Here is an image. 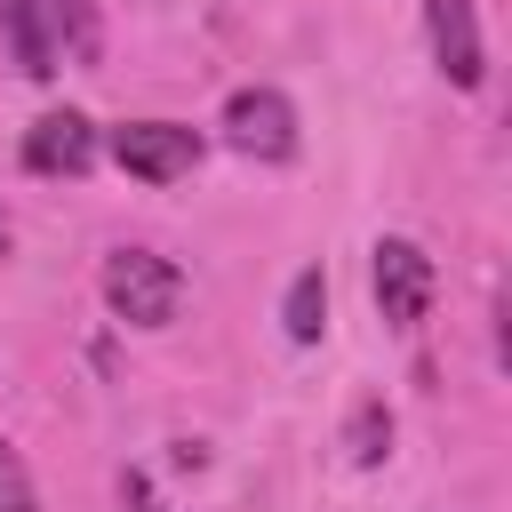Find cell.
<instances>
[{
  "instance_id": "cell-1",
  "label": "cell",
  "mask_w": 512,
  "mask_h": 512,
  "mask_svg": "<svg viewBox=\"0 0 512 512\" xmlns=\"http://www.w3.org/2000/svg\"><path fill=\"white\" fill-rule=\"evenodd\" d=\"M104 304L128 320V328H168L184 312V272L152 248H112L104 256Z\"/></svg>"
},
{
  "instance_id": "cell-2",
  "label": "cell",
  "mask_w": 512,
  "mask_h": 512,
  "mask_svg": "<svg viewBox=\"0 0 512 512\" xmlns=\"http://www.w3.org/2000/svg\"><path fill=\"white\" fill-rule=\"evenodd\" d=\"M112 160L136 184H176L200 168V136L184 120H128V128H112Z\"/></svg>"
},
{
  "instance_id": "cell-3",
  "label": "cell",
  "mask_w": 512,
  "mask_h": 512,
  "mask_svg": "<svg viewBox=\"0 0 512 512\" xmlns=\"http://www.w3.org/2000/svg\"><path fill=\"white\" fill-rule=\"evenodd\" d=\"M432 296H440V272H432V256L416 248V240H376V312L392 320V328H416L424 312H432Z\"/></svg>"
},
{
  "instance_id": "cell-4",
  "label": "cell",
  "mask_w": 512,
  "mask_h": 512,
  "mask_svg": "<svg viewBox=\"0 0 512 512\" xmlns=\"http://www.w3.org/2000/svg\"><path fill=\"white\" fill-rule=\"evenodd\" d=\"M224 144L248 160H288L296 152V104L280 88H232L224 104Z\"/></svg>"
},
{
  "instance_id": "cell-5",
  "label": "cell",
  "mask_w": 512,
  "mask_h": 512,
  "mask_svg": "<svg viewBox=\"0 0 512 512\" xmlns=\"http://www.w3.org/2000/svg\"><path fill=\"white\" fill-rule=\"evenodd\" d=\"M424 24H432V56H440L448 88H480L488 80V48H480L472 0H424Z\"/></svg>"
},
{
  "instance_id": "cell-6",
  "label": "cell",
  "mask_w": 512,
  "mask_h": 512,
  "mask_svg": "<svg viewBox=\"0 0 512 512\" xmlns=\"http://www.w3.org/2000/svg\"><path fill=\"white\" fill-rule=\"evenodd\" d=\"M24 168L32 176H88L96 168V128L80 112H40L24 128Z\"/></svg>"
},
{
  "instance_id": "cell-7",
  "label": "cell",
  "mask_w": 512,
  "mask_h": 512,
  "mask_svg": "<svg viewBox=\"0 0 512 512\" xmlns=\"http://www.w3.org/2000/svg\"><path fill=\"white\" fill-rule=\"evenodd\" d=\"M0 32H8V48H16V64H24L32 80L56 72V48H48V32H40V0H0Z\"/></svg>"
},
{
  "instance_id": "cell-8",
  "label": "cell",
  "mask_w": 512,
  "mask_h": 512,
  "mask_svg": "<svg viewBox=\"0 0 512 512\" xmlns=\"http://www.w3.org/2000/svg\"><path fill=\"white\" fill-rule=\"evenodd\" d=\"M280 320H288L296 344H320V328H328V272H320V264H304V272L288 280V312H280Z\"/></svg>"
},
{
  "instance_id": "cell-9",
  "label": "cell",
  "mask_w": 512,
  "mask_h": 512,
  "mask_svg": "<svg viewBox=\"0 0 512 512\" xmlns=\"http://www.w3.org/2000/svg\"><path fill=\"white\" fill-rule=\"evenodd\" d=\"M40 32H56L64 48H72V64H96V48H104V32H96V8L88 0H48V24ZM48 40V48H56Z\"/></svg>"
},
{
  "instance_id": "cell-10",
  "label": "cell",
  "mask_w": 512,
  "mask_h": 512,
  "mask_svg": "<svg viewBox=\"0 0 512 512\" xmlns=\"http://www.w3.org/2000/svg\"><path fill=\"white\" fill-rule=\"evenodd\" d=\"M344 456H352V464H384V456H392V408H384V400H360V408H352Z\"/></svg>"
},
{
  "instance_id": "cell-11",
  "label": "cell",
  "mask_w": 512,
  "mask_h": 512,
  "mask_svg": "<svg viewBox=\"0 0 512 512\" xmlns=\"http://www.w3.org/2000/svg\"><path fill=\"white\" fill-rule=\"evenodd\" d=\"M0 512H40V496H32V480H24V464H16L8 440H0Z\"/></svg>"
},
{
  "instance_id": "cell-12",
  "label": "cell",
  "mask_w": 512,
  "mask_h": 512,
  "mask_svg": "<svg viewBox=\"0 0 512 512\" xmlns=\"http://www.w3.org/2000/svg\"><path fill=\"white\" fill-rule=\"evenodd\" d=\"M0 256H8V224H0Z\"/></svg>"
}]
</instances>
